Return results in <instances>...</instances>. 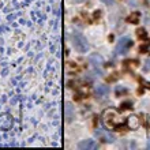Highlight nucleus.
Wrapping results in <instances>:
<instances>
[{
  "mask_svg": "<svg viewBox=\"0 0 150 150\" xmlns=\"http://www.w3.org/2000/svg\"><path fill=\"white\" fill-rule=\"evenodd\" d=\"M72 45L79 53H85V52L89 51V42L86 41L85 36L76 32V30L72 33Z\"/></svg>",
  "mask_w": 150,
  "mask_h": 150,
  "instance_id": "1",
  "label": "nucleus"
},
{
  "mask_svg": "<svg viewBox=\"0 0 150 150\" xmlns=\"http://www.w3.org/2000/svg\"><path fill=\"white\" fill-rule=\"evenodd\" d=\"M132 40L130 37H122V38L119 40L117 45H116V53L119 55H124L131 47H132Z\"/></svg>",
  "mask_w": 150,
  "mask_h": 150,
  "instance_id": "2",
  "label": "nucleus"
},
{
  "mask_svg": "<svg viewBox=\"0 0 150 150\" xmlns=\"http://www.w3.org/2000/svg\"><path fill=\"white\" fill-rule=\"evenodd\" d=\"M115 117H116V113H115L112 109H108V111L104 112L103 115V123H104V126L108 127V128H113L115 127Z\"/></svg>",
  "mask_w": 150,
  "mask_h": 150,
  "instance_id": "3",
  "label": "nucleus"
},
{
  "mask_svg": "<svg viewBox=\"0 0 150 150\" xmlns=\"http://www.w3.org/2000/svg\"><path fill=\"white\" fill-rule=\"evenodd\" d=\"M12 127V117L8 113L0 115V130H10Z\"/></svg>",
  "mask_w": 150,
  "mask_h": 150,
  "instance_id": "4",
  "label": "nucleus"
},
{
  "mask_svg": "<svg viewBox=\"0 0 150 150\" xmlns=\"http://www.w3.org/2000/svg\"><path fill=\"white\" fill-rule=\"evenodd\" d=\"M78 147L81 150H96L98 147V143L96 142V141H93V139H86V141L79 142Z\"/></svg>",
  "mask_w": 150,
  "mask_h": 150,
  "instance_id": "5",
  "label": "nucleus"
},
{
  "mask_svg": "<svg viewBox=\"0 0 150 150\" xmlns=\"http://www.w3.org/2000/svg\"><path fill=\"white\" fill-rule=\"evenodd\" d=\"M64 117H66L67 123H71L72 119L75 117L74 108H72V105L70 103H64Z\"/></svg>",
  "mask_w": 150,
  "mask_h": 150,
  "instance_id": "6",
  "label": "nucleus"
},
{
  "mask_svg": "<svg viewBox=\"0 0 150 150\" xmlns=\"http://www.w3.org/2000/svg\"><path fill=\"white\" fill-rule=\"evenodd\" d=\"M96 135L100 137L105 142H113L115 141V135L111 134V132H108V131H96Z\"/></svg>",
  "mask_w": 150,
  "mask_h": 150,
  "instance_id": "7",
  "label": "nucleus"
},
{
  "mask_svg": "<svg viewBox=\"0 0 150 150\" xmlns=\"http://www.w3.org/2000/svg\"><path fill=\"white\" fill-rule=\"evenodd\" d=\"M89 62H90L94 67H100V66L104 63V59H103V56L98 55V53H93V55L89 56Z\"/></svg>",
  "mask_w": 150,
  "mask_h": 150,
  "instance_id": "8",
  "label": "nucleus"
},
{
  "mask_svg": "<svg viewBox=\"0 0 150 150\" xmlns=\"http://www.w3.org/2000/svg\"><path fill=\"white\" fill-rule=\"evenodd\" d=\"M128 126H130V128H132V130L138 128V126H139L138 117H137V116H130V117H128Z\"/></svg>",
  "mask_w": 150,
  "mask_h": 150,
  "instance_id": "9",
  "label": "nucleus"
},
{
  "mask_svg": "<svg viewBox=\"0 0 150 150\" xmlns=\"http://www.w3.org/2000/svg\"><path fill=\"white\" fill-rule=\"evenodd\" d=\"M108 91H109V89H108V86H105V85H100V86H97V89H96L97 96H105Z\"/></svg>",
  "mask_w": 150,
  "mask_h": 150,
  "instance_id": "10",
  "label": "nucleus"
},
{
  "mask_svg": "<svg viewBox=\"0 0 150 150\" xmlns=\"http://www.w3.org/2000/svg\"><path fill=\"white\" fill-rule=\"evenodd\" d=\"M139 18H141V14H139V12H132V14L128 16V22H131V23H138Z\"/></svg>",
  "mask_w": 150,
  "mask_h": 150,
  "instance_id": "11",
  "label": "nucleus"
},
{
  "mask_svg": "<svg viewBox=\"0 0 150 150\" xmlns=\"http://www.w3.org/2000/svg\"><path fill=\"white\" fill-rule=\"evenodd\" d=\"M138 36H139V37H145V36H146V33H145V30H143V29L138 30Z\"/></svg>",
  "mask_w": 150,
  "mask_h": 150,
  "instance_id": "12",
  "label": "nucleus"
},
{
  "mask_svg": "<svg viewBox=\"0 0 150 150\" xmlns=\"http://www.w3.org/2000/svg\"><path fill=\"white\" fill-rule=\"evenodd\" d=\"M104 1H105V3H107V4H112V3H113L112 0H104Z\"/></svg>",
  "mask_w": 150,
  "mask_h": 150,
  "instance_id": "13",
  "label": "nucleus"
},
{
  "mask_svg": "<svg viewBox=\"0 0 150 150\" xmlns=\"http://www.w3.org/2000/svg\"><path fill=\"white\" fill-rule=\"evenodd\" d=\"M149 127H150V117H149Z\"/></svg>",
  "mask_w": 150,
  "mask_h": 150,
  "instance_id": "14",
  "label": "nucleus"
},
{
  "mask_svg": "<svg viewBox=\"0 0 150 150\" xmlns=\"http://www.w3.org/2000/svg\"><path fill=\"white\" fill-rule=\"evenodd\" d=\"M75 1H82V0H75Z\"/></svg>",
  "mask_w": 150,
  "mask_h": 150,
  "instance_id": "15",
  "label": "nucleus"
}]
</instances>
